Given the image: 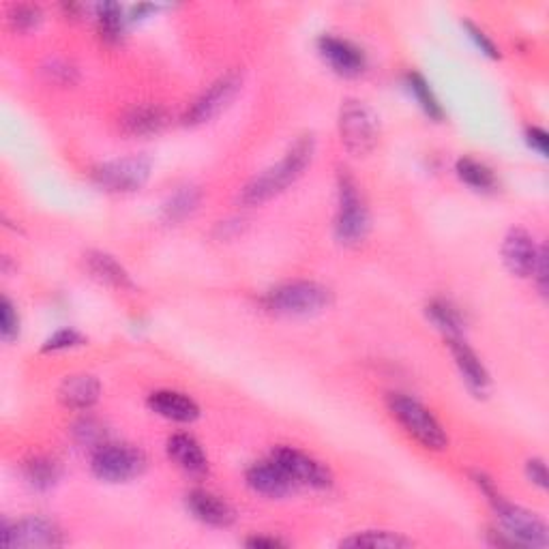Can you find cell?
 Wrapping results in <instances>:
<instances>
[{
    "label": "cell",
    "instance_id": "cell-19",
    "mask_svg": "<svg viewBox=\"0 0 549 549\" xmlns=\"http://www.w3.org/2000/svg\"><path fill=\"white\" fill-rule=\"evenodd\" d=\"M101 395V384L95 376L78 374L69 376L58 389V399L65 408L71 410H91Z\"/></svg>",
    "mask_w": 549,
    "mask_h": 549
},
{
    "label": "cell",
    "instance_id": "cell-22",
    "mask_svg": "<svg viewBox=\"0 0 549 549\" xmlns=\"http://www.w3.org/2000/svg\"><path fill=\"white\" fill-rule=\"evenodd\" d=\"M427 318L434 322V326L438 331H442L447 335V339L451 337H462L464 335V316L459 314V309L444 299H436L427 305Z\"/></svg>",
    "mask_w": 549,
    "mask_h": 549
},
{
    "label": "cell",
    "instance_id": "cell-25",
    "mask_svg": "<svg viewBox=\"0 0 549 549\" xmlns=\"http://www.w3.org/2000/svg\"><path fill=\"white\" fill-rule=\"evenodd\" d=\"M129 24L127 13L121 5L103 3L97 7V28L99 35L108 43H118L125 35V28Z\"/></svg>",
    "mask_w": 549,
    "mask_h": 549
},
{
    "label": "cell",
    "instance_id": "cell-21",
    "mask_svg": "<svg viewBox=\"0 0 549 549\" xmlns=\"http://www.w3.org/2000/svg\"><path fill=\"white\" fill-rule=\"evenodd\" d=\"M86 269L95 279H99L101 284L116 290H133V281L125 271V266L110 254H103V251H93V254H88Z\"/></svg>",
    "mask_w": 549,
    "mask_h": 549
},
{
    "label": "cell",
    "instance_id": "cell-26",
    "mask_svg": "<svg viewBox=\"0 0 549 549\" xmlns=\"http://www.w3.org/2000/svg\"><path fill=\"white\" fill-rule=\"evenodd\" d=\"M412 541L397 532L389 530H365L341 541V547H378V549H402L410 547Z\"/></svg>",
    "mask_w": 549,
    "mask_h": 549
},
{
    "label": "cell",
    "instance_id": "cell-12",
    "mask_svg": "<svg viewBox=\"0 0 549 549\" xmlns=\"http://www.w3.org/2000/svg\"><path fill=\"white\" fill-rule=\"evenodd\" d=\"M318 52L329 67L339 76L354 78L365 69V54L354 43L333 35H322L318 39Z\"/></svg>",
    "mask_w": 549,
    "mask_h": 549
},
{
    "label": "cell",
    "instance_id": "cell-35",
    "mask_svg": "<svg viewBox=\"0 0 549 549\" xmlns=\"http://www.w3.org/2000/svg\"><path fill=\"white\" fill-rule=\"evenodd\" d=\"M526 140H528L530 148H534V151H537L541 157L547 155V151H549V136H547L545 129H541V127L528 129Z\"/></svg>",
    "mask_w": 549,
    "mask_h": 549
},
{
    "label": "cell",
    "instance_id": "cell-24",
    "mask_svg": "<svg viewBox=\"0 0 549 549\" xmlns=\"http://www.w3.org/2000/svg\"><path fill=\"white\" fill-rule=\"evenodd\" d=\"M455 172L459 176V181L477 191H492L496 187L494 170L485 166V163L479 159L462 157L455 163Z\"/></svg>",
    "mask_w": 549,
    "mask_h": 549
},
{
    "label": "cell",
    "instance_id": "cell-5",
    "mask_svg": "<svg viewBox=\"0 0 549 549\" xmlns=\"http://www.w3.org/2000/svg\"><path fill=\"white\" fill-rule=\"evenodd\" d=\"M391 417L404 427V432L417 440L427 451H444L449 447V436L438 419L421 402L404 393H391L387 399Z\"/></svg>",
    "mask_w": 549,
    "mask_h": 549
},
{
    "label": "cell",
    "instance_id": "cell-15",
    "mask_svg": "<svg viewBox=\"0 0 549 549\" xmlns=\"http://www.w3.org/2000/svg\"><path fill=\"white\" fill-rule=\"evenodd\" d=\"M247 485L254 489L256 494L266 498H284L292 492V479L288 474L279 468L273 459H266V462H258L247 470Z\"/></svg>",
    "mask_w": 549,
    "mask_h": 549
},
{
    "label": "cell",
    "instance_id": "cell-8",
    "mask_svg": "<svg viewBox=\"0 0 549 549\" xmlns=\"http://www.w3.org/2000/svg\"><path fill=\"white\" fill-rule=\"evenodd\" d=\"M153 172V161L146 155H129L114 161L99 163L93 170V181L110 194H131L140 191Z\"/></svg>",
    "mask_w": 549,
    "mask_h": 549
},
{
    "label": "cell",
    "instance_id": "cell-32",
    "mask_svg": "<svg viewBox=\"0 0 549 549\" xmlns=\"http://www.w3.org/2000/svg\"><path fill=\"white\" fill-rule=\"evenodd\" d=\"M80 346H84V337L78 331L61 329L46 339V344H43L41 350L43 352H63V350L80 348Z\"/></svg>",
    "mask_w": 549,
    "mask_h": 549
},
{
    "label": "cell",
    "instance_id": "cell-28",
    "mask_svg": "<svg viewBox=\"0 0 549 549\" xmlns=\"http://www.w3.org/2000/svg\"><path fill=\"white\" fill-rule=\"evenodd\" d=\"M406 82H408V91L412 93L414 99H417L421 110L432 118V121H442L444 110L440 106L436 93L432 91V86H429V82L421 76V73H408Z\"/></svg>",
    "mask_w": 549,
    "mask_h": 549
},
{
    "label": "cell",
    "instance_id": "cell-2",
    "mask_svg": "<svg viewBox=\"0 0 549 549\" xmlns=\"http://www.w3.org/2000/svg\"><path fill=\"white\" fill-rule=\"evenodd\" d=\"M472 481L477 483V487L487 496L489 504H492L500 524L504 528V534L515 543V545H524V547H547L549 543V532L543 519L539 515H534L517 504L509 502L504 498L496 483L485 477L483 472H474Z\"/></svg>",
    "mask_w": 549,
    "mask_h": 549
},
{
    "label": "cell",
    "instance_id": "cell-33",
    "mask_svg": "<svg viewBox=\"0 0 549 549\" xmlns=\"http://www.w3.org/2000/svg\"><path fill=\"white\" fill-rule=\"evenodd\" d=\"M464 28H466V33H468V37H470V41L474 43V46H477V50L481 52V54H485V56H489V58H500V52H498V48H496V43L492 41V39H489L483 31H481V28L479 26H474L472 22H464Z\"/></svg>",
    "mask_w": 549,
    "mask_h": 549
},
{
    "label": "cell",
    "instance_id": "cell-16",
    "mask_svg": "<svg viewBox=\"0 0 549 549\" xmlns=\"http://www.w3.org/2000/svg\"><path fill=\"white\" fill-rule=\"evenodd\" d=\"M447 341H449V352L453 356V361L468 387L474 393H485L489 387V374L483 361L477 356V352L466 344L464 337H451Z\"/></svg>",
    "mask_w": 549,
    "mask_h": 549
},
{
    "label": "cell",
    "instance_id": "cell-30",
    "mask_svg": "<svg viewBox=\"0 0 549 549\" xmlns=\"http://www.w3.org/2000/svg\"><path fill=\"white\" fill-rule=\"evenodd\" d=\"M73 438H76L78 444L82 447H101L106 442V436H103V427L95 419H80L76 425H73Z\"/></svg>",
    "mask_w": 549,
    "mask_h": 549
},
{
    "label": "cell",
    "instance_id": "cell-4",
    "mask_svg": "<svg viewBox=\"0 0 549 549\" xmlns=\"http://www.w3.org/2000/svg\"><path fill=\"white\" fill-rule=\"evenodd\" d=\"M264 307L277 316H316L333 303V292L316 281H288L264 296Z\"/></svg>",
    "mask_w": 549,
    "mask_h": 549
},
{
    "label": "cell",
    "instance_id": "cell-14",
    "mask_svg": "<svg viewBox=\"0 0 549 549\" xmlns=\"http://www.w3.org/2000/svg\"><path fill=\"white\" fill-rule=\"evenodd\" d=\"M187 509L198 522L215 528H228L236 519V513L230 504L221 496L206 492V489H194V492L187 496Z\"/></svg>",
    "mask_w": 549,
    "mask_h": 549
},
{
    "label": "cell",
    "instance_id": "cell-11",
    "mask_svg": "<svg viewBox=\"0 0 549 549\" xmlns=\"http://www.w3.org/2000/svg\"><path fill=\"white\" fill-rule=\"evenodd\" d=\"M0 543L5 547H58L63 545V532L46 517H24L16 524H5Z\"/></svg>",
    "mask_w": 549,
    "mask_h": 549
},
{
    "label": "cell",
    "instance_id": "cell-9",
    "mask_svg": "<svg viewBox=\"0 0 549 549\" xmlns=\"http://www.w3.org/2000/svg\"><path fill=\"white\" fill-rule=\"evenodd\" d=\"M273 462L279 464L294 485H305L314 489H329L333 485L331 468L322 464L320 459L311 457L294 447H277L271 453Z\"/></svg>",
    "mask_w": 549,
    "mask_h": 549
},
{
    "label": "cell",
    "instance_id": "cell-36",
    "mask_svg": "<svg viewBox=\"0 0 549 549\" xmlns=\"http://www.w3.org/2000/svg\"><path fill=\"white\" fill-rule=\"evenodd\" d=\"M46 71L50 73V80L61 82V84H71V76L76 73V69L67 63H52V67Z\"/></svg>",
    "mask_w": 549,
    "mask_h": 549
},
{
    "label": "cell",
    "instance_id": "cell-1",
    "mask_svg": "<svg viewBox=\"0 0 549 549\" xmlns=\"http://www.w3.org/2000/svg\"><path fill=\"white\" fill-rule=\"evenodd\" d=\"M316 155V138L311 133L296 138V142L288 148L286 155L281 157L275 166L264 170L260 176L251 178V181L241 191V204L245 206H260L264 202L273 200L275 196L284 194V191L294 185L309 168Z\"/></svg>",
    "mask_w": 549,
    "mask_h": 549
},
{
    "label": "cell",
    "instance_id": "cell-6",
    "mask_svg": "<svg viewBox=\"0 0 549 549\" xmlns=\"http://www.w3.org/2000/svg\"><path fill=\"white\" fill-rule=\"evenodd\" d=\"M337 129L341 144L354 157H367L374 153L380 142V118L359 99H346L341 103Z\"/></svg>",
    "mask_w": 549,
    "mask_h": 549
},
{
    "label": "cell",
    "instance_id": "cell-10",
    "mask_svg": "<svg viewBox=\"0 0 549 549\" xmlns=\"http://www.w3.org/2000/svg\"><path fill=\"white\" fill-rule=\"evenodd\" d=\"M243 88V76L239 71H228L226 76L215 80L206 91L194 101V106L185 114L187 125H202L209 123L219 112H224L230 101L239 95Z\"/></svg>",
    "mask_w": 549,
    "mask_h": 549
},
{
    "label": "cell",
    "instance_id": "cell-29",
    "mask_svg": "<svg viewBox=\"0 0 549 549\" xmlns=\"http://www.w3.org/2000/svg\"><path fill=\"white\" fill-rule=\"evenodd\" d=\"M41 20H43V13L35 5H13L9 9V16H7L9 26L18 33L33 31V28H37L41 24Z\"/></svg>",
    "mask_w": 549,
    "mask_h": 549
},
{
    "label": "cell",
    "instance_id": "cell-31",
    "mask_svg": "<svg viewBox=\"0 0 549 549\" xmlns=\"http://www.w3.org/2000/svg\"><path fill=\"white\" fill-rule=\"evenodd\" d=\"M20 335V316L7 296L0 301V337L5 341H13Z\"/></svg>",
    "mask_w": 549,
    "mask_h": 549
},
{
    "label": "cell",
    "instance_id": "cell-20",
    "mask_svg": "<svg viewBox=\"0 0 549 549\" xmlns=\"http://www.w3.org/2000/svg\"><path fill=\"white\" fill-rule=\"evenodd\" d=\"M168 112L161 106H153V103H146V106H133L127 110L121 118V129L127 136L140 138V136H155L163 127L168 125Z\"/></svg>",
    "mask_w": 549,
    "mask_h": 549
},
{
    "label": "cell",
    "instance_id": "cell-7",
    "mask_svg": "<svg viewBox=\"0 0 549 549\" xmlns=\"http://www.w3.org/2000/svg\"><path fill=\"white\" fill-rule=\"evenodd\" d=\"M91 470L99 481L127 483L146 470V455L133 444L103 442L93 451Z\"/></svg>",
    "mask_w": 549,
    "mask_h": 549
},
{
    "label": "cell",
    "instance_id": "cell-34",
    "mask_svg": "<svg viewBox=\"0 0 549 549\" xmlns=\"http://www.w3.org/2000/svg\"><path fill=\"white\" fill-rule=\"evenodd\" d=\"M526 474H528V479L537 487H541V489L547 487V468H545L543 459H539V457L530 459V462L526 464Z\"/></svg>",
    "mask_w": 549,
    "mask_h": 549
},
{
    "label": "cell",
    "instance_id": "cell-13",
    "mask_svg": "<svg viewBox=\"0 0 549 549\" xmlns=\"http://www.w3.org/2000/svg\"><path fill=\"white\" fill-rule=\"evenodd\" d=\"M539 247L534 243L530 232L522 228H513L502 241V260L515 277H532L537 266Z\"/></svg>",
    "mask_w": 549,
    "mask_h": 549
},
{
    "label": "cell",
    "instance_id": "cell-27",
    "mask_svg": "<svg viewBox=\"0 0 549 549\" xmlns=\"http://www.w3.org/2000/svg\"><path fill=\"white\" fill-rule=\"evenodd\" d=\"M200 204V191L196 187H183L174 191L163 204V217L170 224H178V221H185L189 215H194Z\"/></svg>",
    "mask_w": 549,
    "mask_h": 549
},
{
    "label": "cell",
    "instance_id": "cell-37",
    "mask_svg": "<svg viewBox=\"0 0 549 549\" xmlns=\"http://www.w3.org/2000/svg\"><path fill=\"white\" fill-rule=\"evenodd\" d=\"M284 545H286L284 541H279L275 537H251V539H247V547H256V549H260V547L273 549V547H284Z\"/></svg>",
    "mask_w": 549,
    "mask_h": 549
},
{
    "label": "cell",
    "instance_id": "cell-23",
    "mask_svg": "<svg viewBox=\"0 0 549 549\" xmlns=\"http://www.w3.org/2000/svg\"><path fill=\"white\" fill-rule=\"evenodd\" d=\"M22 472H24L26 483L39 489V492H46V489L54 487L58 479H61V468H58L54 459L41 457V455L31 457L28 462H24Z\"/></svg>",
    "mask_w": 549,
    "mask_h": 549
},
{
    "label": "cell",
    "instance_id": "cell-3",
    "mask_svg": "<svg viewBox=\"0 0 549 549\" xmlns=\"http://www.w3.org/2000/svg\"><path fill=\"white\" fill-rule=\"evenodd\" d=\"M369 228H372V219H369L359 185L348 170H339L335 239L346 247H356L367 239Z\"/></svg>",
    "mask_w": 549,
    "mask_h": 549
},
{
    "label": "cell",
    "instance_id": "cell-18",
    "mask_svg": "<svg viewBox=\"0 0 549 549\" xmlns=\"http://www.w3.org/2000/svg\"><path fill=\"white\" fill-rule=\"evenodd\" d=\"M168 457L174 462V466L181 468L183 472L191 474V477H200L209 468L206 455L200 447V442L189 434H174L168 438Z\"/></svg>",
    "mask_w": 549,
    "mask_h": 549
},
{
    "label": "cell",
    "instance_id": "cell-17",
    "mask_svg": "<svg viewBox=\"0 0 549 549\" xmlns=\"http://www.w3.org/2000/svg\"><path fill=\"white\" fill-rule=\"evenodd\" d=\"M148 408L159 417L174 423H191L200 417L198 404L185 393L178 391H155L148 397Z\"/></svg>",
    "mask_w": 549,
    "mask_h": 549
}]
</instances>
